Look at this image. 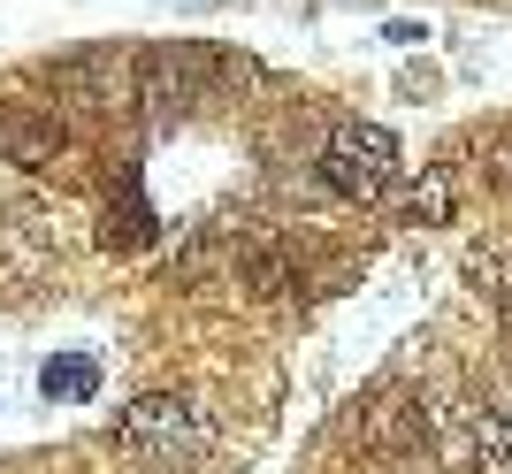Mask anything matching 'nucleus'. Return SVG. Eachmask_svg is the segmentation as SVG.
Segmentation results:
<instances>
[{"label": "nucleus", "instance_id": "nucleus-1", "mask_svg": "<svg viewBox=\"0 0 512 474\" xmlns=\"http://www.w3.org/2000/svg\"><path fill=\"white\" fill-rule=\"evenodd\" d=\"M115 444H123L130 459H146V467L176 474V467H192V459H207L214 413L199 406L192 390H146V398H130V406H123Z\"/></svg>", "mask_w": 512, "mask_h": 474}, {"label": "nucleus", "instance_id": "nucleus-2", "mask_svg": "<svg viewBox=\"0 0 512 474\" xmlns=\"http://www.w3.org/2000/svg\"><path fill=\"white\" fill-rule=\"evenodd\" d=\"M321 184L337 199H375L383 207V192L398 184V138H390L383 123H337L329 130V146H321Z\"/></svg>", "mask_w": 512, "mask_h": 474}, {"label": "nucleus", "instance_id": "nucleus-3", "mask_svg": "<svg viewBox=\"0 0 512 474\" xmlns=\"http://www.w3.org/2000/svg\"><path fill=\"white\" fill-rule=\"evenodd\" d=\"M222 77H237L230 54H214V46H153V54H138V100H146L153 115H176V108H199Z\"/></svg>", "mask_w": 512, "mask_h": 474}, {"label": "nucleus", "instance_id": "nucleus-4", "mask_svg": "<svg viewBox=\"0 0 512 474\" xmlns=\"http://www.w3.org/2000/svg\"><path fill=\"white\" fill-rule=\"evenodd\" d=\"M54 85H62L77 108H130V100H138V54H115V46L69 54V62L54 69Z\"/></svg>", "mask_w": 512, "mask_h": 474}, {"label": "nucleus", "instance_id": "nucleus-5", "mask_svg": "<svg viewBox=\"0 0 512 474\" xmlns=\"http://www.w3.org/2000/svg\"><path fill=\"white\" fill-rule=\"evenodd\" d=\"M451 467L459 474H505L512 467V406L482 398V406L459 413V429H451Z\"/></svg>", "mask_w": 512, "mask_h": 474}, {"label": "nucleus", "instance_id": "nucleus-6", "mask_svg": "<svg viewBox=\"0 0 512 474\" xmlns=\"http://www.w3.org/2000/svg\"><path fill=\"white\" fill-rule=\"evenodd\" d=\"M383 215L398 230H436V222L459 215V176L451 169H421V176H398L383 192Z\"/></svg>", "mask_w": 512, "mask_h": 474}, {"label": "nucleus", "instance_id": "nucleus-7", "mask_svg": "<svg viewBox=\"0 0 512 474\" xmlns=\"http://www.w3.org/2000/svg\"><path fill=\"white\" fill-rule=\"evenodd\" d=\"M421 436H428V413L413 406L406 390H390V398L367 406V444H375V452H406V444H421Z\"/></svg>", "mask_w": 512, "mask_h": 474}, {"label": "nucleus", "instance_id": "nucleus-8", "mask_svg": "<svg viewBox=\"0 0 512 474\" xmlns=\"http://www.w3.org/2000/svg\"><path fill=\"white\" fill-rule=\"evenodd\" d=\"M0 146L16 153L23 169H46V161L69 146V130L54 123V115H8V123H0Z\"/></svg>", "mask_w": 512, "mask_h": 474}, {"label": "nucleus", "instance_id": "nucleus-9", "mask_svg": "<svg viewBox=\"0 0 512 474\" xmlns=\"http://www.w3.org/2000/svg\"><path fill=\"white\" fill-rule=\"evenodd\" d=\"M467 283L497 306V322L512 329V253H505V245H474V253H467Z\"/></svg>", "mask_w": 512, "mask_h": 474}, {"label": "nucleus", "instance_id": "nucleus-10", "mask_svg": "<svg viewBox=\"0 0 512 474\" xmlns=\"http://www.w3.org/2000/svg\"><path fill=\"white\" fill-rule=\"evenodd\" d=\"M146 237H153V215L123 192V207H107V222H100V245H107V253H138Z\"/></svg>", "mask_w": 512, "mask_h": 474}, {"label": "nucleus", "instance_id": "nucleus-11", "mask_svg": "<svg viewBox=\"0 0 512 474\" xmlns=\"http://www.w3.org/2000/svg\"><path fill=\"white\" fill-rule=\"evenodd\" d=\"M46 398H92V390H100V367L85 360V352H77V360H46Z\"/></svg>", "mask_w": 512, "mask_h": 474}, {"label": "nucleus", "instance_id": "nucleus-12", "mask_svg": "<svg viewBox=\"0 0 512 474\" xmlns=\"http://www.w3.org/2000/svg\"><path fill=\"white\" fill-rule=\"evenodd\" d=\"M490 184L512 199V138H497V146H490Z\"/></svg>", "mask_w": 512, "mask_h": 474}]
</instances>
